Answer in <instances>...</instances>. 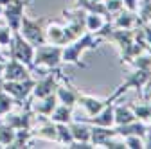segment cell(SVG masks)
Returning <instances> with one entry per match:
<instances>
[{
  "instance_id": "6da1fadb",
  "label": "cell",
  "mask_w": 151,
  "mask_h": 149,
  "mask_svg": "<svg viewBox=\"0 0 151 149\" xmlns=\"http://www.w3.org/2000/svg\"><path fill=\"white\" fill-rule=\"evenodd\" d=\"M101 42H103V38H99L96 32L85 31L78 40H74L72 43L63 45V52H61L63 63H72V65L79 67V68H86V63L81 61V54H83L85 50H93V49H97Z\"/></svg>"
},
{
  "instance_id": "7a4b0ae2",
  "label": "cell",
  "mask_w": 151,
  "mask_h": 149,
  "mask_svg": "<svg viewBox=\"0 0 151 149\" xmlns=\"http://www.w3.org/2000/svg\"><path fill=\"white\" fill-rule=\"evenodd\" d=\"M61 52H63L61 45H52V43L38 45V47H34L32 67H40V68H47V70L60 68V65L63 63Z\"/></svg>"
},
{
  "instance_id": "3957f363",
  "label": "cell",
  "mask_w": 151,
  "mask_h": 149,
  "mask_svg": "<svg viewBox=\"0 0 151 149\" xmlns=\"http://www.w3.org/2000/svg\"><path fill=\"white\" fill-rule=\"evenodd\" d=\"M149 85H151V70H144V68H135L131 74L126 76V81L122 85L117 86V90L108 97L110 101H117L126 90L129 88H135L139 92V95L142 97V88H147L149 90Z\"/></svg>"
},
{
  "instance_id": "277c9868",
  "label": "cell",
  "mask_w": 151,
  "mask_h": 149,
  "mask_svg": "<svg viewBox=\"0 0 151 149\" xmlns=\"http://www.w3.org/2000/svg\"><path fill=\"white\" fill-rule=\"evenodd\" d=\"M7 56H9V58L18 59V61H22L29 68H32L34 45H31L18 31H13V38H11L9 45H7Z\"/></svg>"
},
{
  "instance_id": "5b68a950",
  "label": "cell",
  "mask_w": 151,
  "mask_h": 149,
  "mask_svg": "<svg viewBox=\"0 0 151 149\" xmlns=\"http://www.w3.org/2000/svg\"><path fill=\"white\" fill-rule=\"evenodd\" d=\"M45 24H47L45 18L32 20V18H29L27 14H24L18 32H20L31 45H34V47L43 45V43H47V40H45Z\"/></svg>"
},
{
  "instance_id": "8992f818",
  "label": "cell",
  "mask_w": 151,
  "mask_h": 149,
  "mask_svg": "<svg viewBox=\"0 0 151 149\" xmlns=\"http://www.w3.org/2000/svg\"><path fill=\"white\" fill-rule=\"evenodd\" d=\"M36 85V77H29L24 81H4L2 83V90L18 102V106H22L32 94V88Z\"/></svg>"
},
{
  "instance_id": "52a82bcc",
  "label": "cell",
  "mask_w": 151,
  "mask_h": 149,
  "mask_svg": "<svg viewBox=\"0 0 151 149\" xmlns=\"http://www.w3.org/2000/svg\"><path fill=\"white\" fill-rule=\"evenodd\" d=\"M32 2V0H11L4 6L2 16L6 24L11 27V31H18L20 29V22H22V16L25 14V7Z\"/></svg>"
},
{
  "instance_id": "ba28073f",
  "label": "cell",
  "mask_w": 151,
  "mask_h": 149,
  "mask_svg": "<svg viewBox=\"0 0 151 149\" xmlns=\"http://www.w3.org/2000/svg\"><path fill=\"white\" fill-rule=\"evenodd\" d=\"M29 77H32L31 68L27 65H24L22 61H18V59L7 56L2 79L4 81H24V79H29Z\"/></svg>"
},
{
  "instance_id": "9c48e42d",
  "label": "cell",
  "mask_w": 151,
  "mask_h": 149,
  "mask_svg": "<svg viewBox=\"0 0 151 149\" xmlns=\"http://www.w3.org/2000/svg\"><path fill=\"white\" fill-rule=\"evenodd\" d=\"M58 97H56V92L47 97H42V99H32L31 97V108L36 115L40 117H50V113L54 111V108L58 106Z\"/></svg>"
},
{
  "instance_id": "30bf717a",
  "label": "cell",
  "mask_w": 151,
  "mask_h": 149,
  "mask_svg": "<svg viewBox=\"0 0 151 149\" xmlns=\"http://www.w3.org/2000/svg\"><path fill=\"white\" fill-rule=\"evenodd\" d=\"M113 104L115 102H108L99 113L92 115V117H85L81 119L83 122L90 124V126H104V128H111L113 124H115V120H113Z\"/></svg>"
},
{
  "instance_id": "8fae6325",
  "label": "cell",
  "mask_w": 151,
  "mask_h": 149,
  "mask_svg": "<svg viewBox=\"0 0 151 149\" xmlns=\"http://www.w3.org/2000/svg\"><path fill=\"white\" fill-rule=\"evenodd\" d=\"M63 81H65V85H58V86H56V97H58V101L61 104H67V106H72L74 108L76 104H78L79 92L70 85V81L65 76H63Z\"/></svg>"
},
{
  "instance_id": "7c38bea8",
  "label": "cell",
  "mask_w": 151,
  "mask_h": 149,
  "mask_svg": "<svg viewBox=\"0 0 151 149\" xmlns=\"http://www.w3.org/2000/svg\"><path fill=\"white\" fill-rule=\"evenodd\" d=\"M108 102H113V101H110L108 97H106V99H97V97L85 95V94H79V95H78V104L85 108V111L88 113V117L99 113V111H101Z\"/></svg>"
},
{
  "instance_id": "4fadbf2b",
  "label": "cell",
  "mask_w": 151,
  "mask_h": 149,
  "mask_svg": "<svg viewBox=\"0 0 151 149\" xmlns=\"http://www.w3.org/2000/svg\"><path fill=\"white\" fill-rule=\"evenodd\" d=\"M111 25L115 27V29H135L137 27V13L122 9L111 20Z\"/></svg>"
},
{
  "instance_id": "5bb4252c",
  "label": "cell",
  "mask_w": 151,
  "mask_h": 149,
  "mask_svg": "<svg viewBox=\"0 0 151 149\" xmlns=\"http://www.w3.org/2000/svg\"><path fill=\"white\" fill-rule=\"evenodd\" d=\"M113 120H115L113 126H121V124L137 120L133 110H131V104H113Z\"/></svg>"
},
{
  "instance_id": "9a60e30c",
  "label": "cell",
  "mask_w": 151,
  "mask_h": 149,
  "mask_svg": "<svg viewBox=\"0 0 151 149\" xmlns=\"http://www.w3.org/2000/svg\"><path fill=\"white\" fill-rule=\"evenodd\" d=\"M115 135V129L111 128H104V126H90V142L96 145V147H101L104 144V140H108L110 137Z\"/></svg>"
},
{
  "instance_id": "2e32d148",
  "label": "cell",
  "mask_w": 151,
  "mask_h": 149,
  "mask_svg": "<svg viewBox=\"0 0 151 149\" xmlns=\"http://www.w3.org/2000/svg\"><path fill=\"white\" fill-rule=\"evenodd\" d=\"M72 138L78 142H90V124L83 122V120H70L68 122Z\"/></svg>"
},
{
  "instance_id": "e0dca14e",
  "label": "cell",
  "mask_w": 151,
  "mask_h": 149,
  "mask_svg": "<svg viewBox=\"0 0 151 149\" xmlns=\"http://www.w3.org/2000/svg\"><path fill=\"white\" fill-rule=\"evenodd\" d=\"M63 36H65L63 34V25L54 24V22H47V25H45V40H47V43L63 47Z\"/></svg>"
},
{
  "instance_id": "ac0fdd59",
  "label": "cell",
  "mask_w": 151,
  "mask_h": 149,
  "mask_svg": "<svg viewBox=\"0 0 151 149\" xmlns=\"http://www.w3.org/2000/svg\"><path fill=\"white\" fill-rule=\"evenodd\" d=\"M76 6L81 7V9H85L86 13H96V14L104 16L106 20H111L110 13L106 11L104 4H101V2H93V0H76Z\"/></svg>"
},
{
  "instance_id": "d6986e66",
  "label": "cell",
  "mask_w": 151,
  "mask_h": 149,
  "mask_svg": "<svg viewBox=\"0 0 151 149\" xmlns=\"http://www.w3.org/2000/svg\"><path fill=\"white\" fill-rule=\"evenodd\" d=\"M72 106H67V104H61V102H58V106L54 108V111L50 113V120L52 122H63V124H68L74 117H72Z\"/></svg>"
},
{
  "instance_id": "ffe728a7",
  "label": "cell",
  "mask_w": 151,
  "mask_h": 149,
  "mask_svg": "<svg viewBox=\"0 0 151 149\" xmlns=\"http://www.w3.org/2000/svg\"><path fill=\"white\" fill-rule=\"evenodd\" d=\"M32 129H16L14 140L11 144V149H20V147H31V140H32Z\"/></svg>"
},
{
  "instance_id": "44dd1931",
  "label": "cell",
  "mask_w": 151,
  "mask_h": 149,
  "mask_svg": "<svg viewBox=\"0 0 151 149\" xmlns=\"http://www.w3.org/2000/svg\"><path fill=\"white\" fill-rule=\"evenodd\" d=\"M131 110H133L137 120L147 122L149 117H151V104H149L147 99H142V102H139V104H131Z\"/></svg>"
},
{
  "instance_id": "7402d4cb",
  "label": "cell",
  "mask_w": 151,
  "mask_h": 149,
  "mask_svg": "<svg viewBox=\"0 0 151 149\" xmlns=\"http://www.w3.org/2000/svg\"><path fill=\"white\" fill-rule=\"evenodd\" d=\"M104 22H108V20L104 16H101V14H96V13H86V16H85V27L90 32L99 31L104 25Z\"/></svg>"
},
{
  "instance_id": "603a6c76",
  "label": "cell",
  "mask_w": 151,
  "mask_h": 149,
  "mask_svg": "<svg viewBox=\"0 0 151 149\" xmlns=\"http://www.w3.org/2000/svg\"><path fill=\"white\" fill-rule=\"evenodd\" d=\"M14 135H16V129L0 122V147H11L13 140H14Z\"/></svg>"
},
{
  "instance_id": "cb8c5ba5",
  "label": "cell",
  "mask_w": 151,
  "mask_h": 149,
  "mask_svg": "<svg viewBox=\"0 0 151 149\" xmlns=\"http://www.w3.org/2000/svg\"><path fill=\"white\" fill-rule=\"evenodd\" d=\"M149 22H151V2L140 0L137 6V25L149 24Z\"/></svg>"
},
{
  "instance_id": "d4e9b609",
  "label": "cell",
  "mask_w": 151,
  "mask_h": 149,
  "mask_svg": "<svg viewBox=\"0 0 151 149\" xmlns=\"http://www.w3.org/2000/svg\"><path fill=\"white\" fill-rule=\"evenodd\" d=\"M16 106H18V102L7 94V92L0 90V119H2L6 113H9L11 110H14Z\"/></svg>"
},
{
  "instance_id": "484cf974",
  "label": "cell",
  "mask_w": 151,
  "mask_h": 149,
  "mask_svg": "<svg viewBox=\"0 0 151 149\" xmlns=\"http://www.w3.org/2000/svg\"><path fill=\"white\" fill-rule=\"evenodd\" d=\"M56 135H58L56 142H58V144H63V145H68V144L74 140L68 124H63V122H56Z\"/></svg>"
},
{
  "instance_id": "4316f807",
  "label": "cell",
  "mask_w": 151,
  "mask_h": 149,
  "mask_svg": "<svg viewBox=\"0 0 151 149\" xmlns=\"http://www.w3.org/2000/svg\"><path fill=\"white\" fill-rule=\"evenodd\" d=\"M131 67L133 68H144V70H151V54L147 50L140 52L137 58L131 61Z\"/></svg>"
},
{
  "instance_id": "83f0119b",
  "label": "cell",
  "mask_w": 151,
  "mask_h": 149,
  "mask_svg": "<svg viewBox=\"0 0 151 149\" xmlns=\"http://www.w3.org/2000/svg\"><path fill=\"white\" fill-rule=\"evenodd\" d=\"M101 147H104V149H126V144H124V138L122 137L113 135L108 140H104V144Z\"/></svg>"
},
{
  "instance_id": "f1b7e54d",
  "label": "cell",
  "mask_w": 151,
  "mask_h": 149,
  "mask_svg": "<svg viewBox=\"0 0 151 149\" xmlns=\"http://www.w3.org/2000/svg\"><path fill=\"white\" fill-rule=\"evenodd\" d=\"M126 149H144V138L139 135H128L124 137Z\"/></svg>"
},
{
  "instance_id": "f546056e",
  "label": "cell",
  "mask_w": 151,
  "mask_h": 149,
  "mask_svg": "<svg viewBox=\"0 0 151 149\" xmlns=\"http://www.w3.org/2000/svg\"><path fill=\"white\" fill-rule=\"evenodd\" d=\"M11 38H13V31H11V27H9L7 24H6V25L0 24V47H2V49H7Z\"/></svg>"
},
{
  "instance_id": "4dcf8cb0",
  "label": "cell",
  "mask_w": 151,
  "mask_h": 149,
  "mask_svg": "<svg viewBox=\"0 0 151 149\" xmlns=\"http://www.w3.org/2000/svg\"><path fill=\"white\" fill-rule=\"evenodd\" d=\"M104 7H106V11L110 13V16L113 18L117 13H121V11L124 9V4H122V0H106V2H104Z\"/></svg>"
},
{
  "instance_id": "1f68e13d",
  "label": "cell",
  "mask_w": 151,
  "mask_h": 149,
  "mask_svg": "<svg viewBox=\"0 0 151 149\" xmlns=\"http://www.w3.org/2000/svg\"><path fill=\"white\" fill-rule=\"evenodd\" d=\"M67 147H70V149H93L96 145H93L92 142H78V140H72Z\"/></svg>"
},
{
  "instance_id": "d6a6232c",
  "label": "cell",
  "mask_w": 151,
  "mask_h": 149,
  "mask_svg": "<svg viewBox=\"0 0 151 149\" xmlns=\"http://www.w3.org/2000/svg\"><path fill=\"white\" fill-rule=\"evenodd\" d=\"M122 4H124V9L137 13V6H139V0H122Z\"/></svg>"
},
{
  "instance_id": "836d02e7",
  "label": "cell",
  "mask_w": 151,
  "mask_h": 149,
  "mask_svg": "<svg viewBox=\"0 0 151 149\" xmlns=\"http://www.w3.org/2000/svg\"><path fill=\"white\" fill-rule=\"evenodd\" d=\"M144 147L151 149V126H147V129H146V135H144Z\"/></svg>"
},
{
  "instance_id": "e575fe53",
  "label": "cell",
  "mask_w": 151,
  "mask_h": 149,
  "mask_svg": "<svg viewBox=\"0 0 151 149\" xmlns=\"http://www.w3.org/2000/svg\"><path fill=\"white\" fill-rule=\"evenodd\" d=\"M6 59H7V56L0 54V79H2V76H4V67H6Z\"/></svg>"
},
{
  "instance_id": "d590c367",
  "label": "cell",
  "mask_w": 151,
  "mask_h": 149,
  "mask_svg": "<svg viewBox=\"0 0 151 149\" xmlns=\"http://www.w3.org/2000/svg\"><path fill=\"white\" fill-rule=\"evenodd\" d=\"M2 11H4V6L0 4V18H2Z\"/></svg>"
},
{
  "instance_id": "8d00e7d4",
  "label": "cell",
  "mask_w": 151,
  "mask_h": 149,
  "mask_svg": "<svg viewBox=\"0 0 151 149\" xmlns=\"http://www.w3.org/2000/svg\"><path fill=\"white\" fill-rule=\"evenodd\" d=\"M93 2H101V4H104V2H106V0H93Z\"/></svg>"
},
{
  "instance_id": "74e56055",
  "label": "cell",
  "mask_w": 151,
  "mask_h": 149,
  "mask_svg": "<svg viewBox=\"0 0 151 149\" xmlns=\"http://www.w3.org/2000/svg\"><path fill=\"white\" fill-rule=\"evenodd\" d=\"M2 83H4V79H0V90H2Z\"/></svg>"
},
{
  "instance_id": "f35d334b",
  "label": "cell",
  "mask_w": 151,
  "mask_h": 149,
  "mask_svg": "<svg viewBox=\"0 0 151 149\" xmlns=\"http://www.w3.org/2000/svg\"><path fill=\"white\" fill-rule=\"evenodd\" d=\"M149 122H151V117H149Z\"/></svg>"
},
{
  "instance_id": "ab89813d",
  "label": "cell",
  "mask_w": 151,
  "mask_h": 149,
  "mask_svg": "<svg viewBox=\"0 0 151 149\" xmlns=\"http://www.w3.org/2000/svg\"><path fill=\"white\" fill-rule=\"evenodd\" d=\"M0 49H2V47H0Z\"/></svg>"
},
{
  "instance_id": "60d3db41",
  "label": "cell",
  "mask_w": 151,
  "mask_h": 149,
  "mask_svg": "<svg viewBox=\"0 0 151 149\" xmlns=\"http://www.w3.org/2000/svg\"><path fill=\"white\" fill-rule=\"evenodd\" d=\"M149 24H151V22H149Z\"/></svg>"
}]
</instances>
